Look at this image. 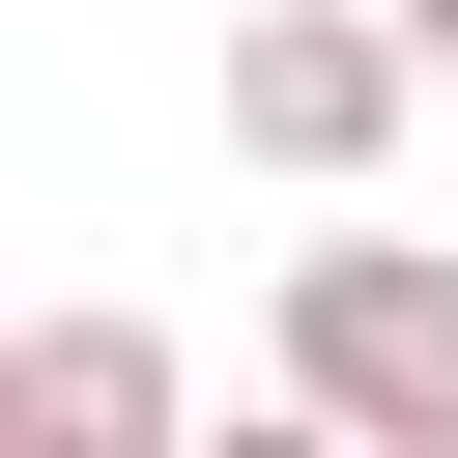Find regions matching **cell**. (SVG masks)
<instances>
[{
    "mask_svg": "<svg viewBox=\"0 0 458 458\" xmlns=\"http://www.w3.org/2000/svg\"><path fill=\"white\" fill-rule=\"evenodd\" d=\"M286 401H344L372 458H458V229H315L286 315H258Z\"/></svg>",
    "mask_w": 458,
    "mask_h": 458,
    "instance_id": "1",
    "label": "cell"
},
{
    "mask_svg": "<svg viewBox=\"0 0 458 458\" xmlns=\"http://www.w3.org/2000/svg\"><path fill=\"white\" fill-rule=\"evenodd\" d=\"M401 114H429L401 0H229V143H258L286 200H372V172H401Z\"/></svg>",
    "mask_w": 458,
    "mask_h": 458,
    "instance_id": "2",
    "label": "cell"
},
{
    "mask_svg": "<svg viewBox=\"0 0 458 458\" xmlns=\"http://www.w3.org/2000/svg\"><path fill=\"white\" fill-rule=\"evenodd\" d=\"M0 458H200V372H172V315H29L0 344Z\"/></svg>",
    "mask_w": 458,
    "mask_h": 458,
    "instance_id": "3",
    "label": "cell"
},
{
    "mask_svg": "<svg viewBox=\"0 0 458 458\" xmlns=\"http://www.w3.org/2000/svg\"><path fill=\"white\" fill-rule=\"evenodd\" d=\"M200 458H372V429H344V401H286V372H258V401H229V429H200Z\"/></svg>",
    "mask_w": 458,
    "mask_h": 458,
    "instance_id": "4",
    "label": "cell"
},
{
    "mask_svg": "<svg viewBox=\"0 0 458 458\" xmlns=\"http://www.w3.org/2000/svg\"><path fill=\"white\" fill-rule=\"evenodd\" d=\"M401 57H429V86H458V0H401Z\"/></svg>",
    "mask_w": 458,
    "mask_h": 458,
    "instance_id": "5",
    "label": "cell"
}]
</instances>
